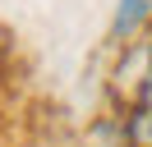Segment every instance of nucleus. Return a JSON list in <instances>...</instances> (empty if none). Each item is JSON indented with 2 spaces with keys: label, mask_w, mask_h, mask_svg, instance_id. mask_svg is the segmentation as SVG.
Wrapping results in <instances>:
<instances>
[{
  "label": "nucleus",
  "mask_w": 152,
  "mask_h": 147,
  "mask_svg": "<svg viewBox=\"0 0 152 147\" xmlns=\"http://www.w3.org/2000/svg\"><path fill=\"white\" fill-rule=\"evenodd\" d=\"M148 18H152V0H120V5H115L111 37H134Z\"/></svg>",
  "instance_id": "f257e3e1"
},
{
  "label": "nucleus",
  "mask_w": 152,
  "mask_h": 147,
  "mask_svg": "<svg viewBox=\"0 0 152 147\" xmlns=\"http://www.w3.org/2000/svg\"><path fill=\"white\" fill-rule=\"evenodd\" d=\"M124 143L129 147H152V110H134L129 119H124Z\"/></svg>",
  "instance_id": "f03ea898"
}]
</instances>
